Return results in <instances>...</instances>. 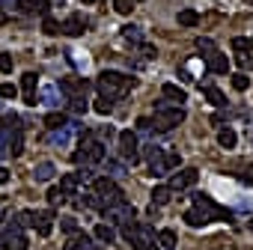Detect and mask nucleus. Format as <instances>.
I'll use <instances>...</instances> for the list:
<instances>
[{"label": "nucleus", "mask_w": 253, "mask_h": 250, "mask_svg": "<svg viewBox=\"0 0 253 250\" xmlns=\"http://www.w3.org/2000/svg\"><path fill=\"white\" fill-rule=\"evenodd\" d=\"M95 86H98V95L113 104V101H119L125 92L134 86V78L131 75H122V72H101L98 81H95Z\"/></svg>", "instance_id": "obj_1"}, {"label": "nucleus", "mask_w": 253, "mask_h": 250, "mask_svg": "<svg viewBox=\"0 0 253 250\" xmlns=\"http://www.w3.org/2000/svg\"><path fill=\"white\" fill-rule=\"evenodd\" d=\"M185 107L182 104H170V101H161L155 107V125H158V131H170L176 128L179 122H185Z\"/></svg>", "instance_id": "obj_2"}, {"label": "nucleus", "mask_w": 253, "mask_h": 250, "mask_svg": "<svg viewBox=\"0 0 253 250\" xmlns=\"http://www.w3.org/2000/svg\"><path fill=\"white\" fill-rule=\"evenodd\" d=\"M122 238L131 244V250H146L149 244H155V229L149 223H125Z\"/></svg>", "instance_id": "obj_3"}, {"label": "nucleus", "mask_w": 253, "mask_h": 250, "mask_svg": "<svg viewBox=\"0 0 253 250\" xmlns=\"http://www.w3.org/2000/svg\"><path fill=\"white\" fill-rule=\"evenodd\" d=\"M92 194L95 197H101V203L104 206H116V203H125V194H122V188L110 179V176H98V179H92Z\"/></svg>", "instance_id": "obj_4"}, {"label": "nucleus", "mask_w": 253, "mask_h": 250, "mask_svg": "<svg viewBox=\"0 0 253 250\" xmlns=\"http://www.w3.org/2000/svg\"><path fill=\"white\" fill-rule=\"evenodd\" d=\"M194 206L209 217V223L211 220H232V211L229 208H223V206H217L211 197H206V194H194Z\"/></svg>", "instance_id": "obj_5"}, {"label": "nucleus", "mask_w": 253, "mask_h": 250, "mask_svg": "<svg viewBox=\"0 0 253 250\" xmlns=\"http://www.w3.org/2000/svg\"><path fill=\"white\" fill-rule=\"evenodd\" d=\"M101 211H104V217H107L110 226H113V223H131L134 214H137V208H134L128 200H125V203H116V206H104Z\"/></svg>", "instance_id": "obj_6"}, {"label": "nucleus", "mask_w": 253, "mask_h": 250, "mask_svg": "<svg viewBox=\"0 0 253 250\" xmlns=\"http://www.w3.org/2000/svg\"><path fill=\"white\" fill-rule=\"evenodd\" d=\"M119 155L125 161H131V164L140 161V143H137L134 131H119Z\"/></svg>", "instance_id": "obj_7"}, {"label": "nucleus", "mask_w": 253, "mask_h": 250, "mask_svg": "<svg viewBox=\"0 0 253 250\" xmlns=\"http://www.w3.org/2000/svg\"><path fill=\"white\" fill-rule=\"evenodd\" d=\"M75 134H81V122H66V125H60V128H54V131H51L48 143H51V146L66 149V146H72V137H75Z\"/></svg>", "instance_id": "obj_8"}, {"label": "nucleus", "mask_w": 253, "mask_h": 250, "mask_svg": "<svg viewBox=\"0 0 253 250\" xmlns=\"http://www.w3.org/2000/svg\"><path fill=\"white\" fill-rule=\"evenodd\" d=\"M0 247H3V250H27V235L21 232L18 223H9L6 226L3 238H0Z\"/></svg>", "instance_id": "obj_9"}, {"label": "nucleus", "mask_w": 253, "mask_h": 250, "mask_svg": "<svg viewBox=\"0 0 253 250\" xmlns=\"http://www.w3.org/2000/svg\"><path fill=\"white\" fill-rule=\"evenodd\" d=\"M197 176H200V170L197 167H185V170H179V173H173L170 176V191L176 194V191H188V188H194L197 185Z\"/></svg>", "instance_id": "obj_10"}, {"label": "nucleus", "mask_w": 253, "mask_h": 250, "mask_svg": "<svg viewBox=\"0 0 253 250\" xmlns=\"http://www.w3.org/2000/svg\"><path fill=\"white\" fill-rule=\"evenodd\" d=\"M39 104H45V107H51V110H60V107L66 104V95L60 92L57 83H45L42 92H39Z\"/></svg>", "instance_id": "obj_11"}, {"label": "nucleus", "mask_w": 253, "mask_h": 250, "mask_svg": "<svg viewBox=\"0 0 253 250\" xmlns=\"http://www.w3.org/2000/svg\"><path fill=\"white\" fill-rule=\"evenodd\" d=\"M86 27H89V18H84L81 12H75V15H69V18L60 24V33H66V36H81V33H86Z\"/></svg>", "instance_id": "obj_12"}, {"label": "nucleus", "mask_w": 253, "mask_h": 250, "mask_svg": "<svg viewBox=\"0 0 253 250\" xmlns=\"http://www.w3.org/2000/svg\"><path fill=\"white\" fill-rule=\"evenodd\" d=\"M57 86H60V92H63V95H66V101H69V98H75V95H84V89H86L89 83H86V81H81V78H63Z\"/></svg>", "instance_id": "obj_13"}, {"label": "nucleus", "mask_w": 253, "mask_h": 250, "mask_svg": "<svg viewBox=\"0 0 253 250\" xmlns=\"http://www.w3.org/2000/svg\"><path fill=\"white\" fill-rule=\"evenodd\" d=\"M12 3H15V9L18 12H24V15H48V0H12Z\"/></svg>", "instance_id": "obj_14"}, {"label": "nucleus", "mask_w": 253, "mask_h": 250, "mask_svg": "<svg viewBox=\"0 0 253 250\" xmlns=\"http://www.w3.org/2000/svg\"><path fill=\"white\" fill-rule=\"evenodd\" d=\"M206 69L214 72V75H226V72H229V60H226V54H220V51L206 54Z\"/></svg>", "instance_id": "obj_15"}, {"label": "nucleus", "mask_w": 253, "mask_h": 250, "mask_svg": "<svg viewBox=\"0 0 253 250\" xmlns=\"http://www.w3.org/2000/svg\"><path fill=\"white\" fill-rule=\"evenodd\" d=\"M36 81H39V75H36V72H27V75L21 78V89H24V101H27L30 107H36V104H39V98H36Z\"/></svg>", "instance_id": "obj_16"}, {"label": "nucleus", "mask_w": 253, "mask_h": 250, "mask_svg": "<svg viewBox=\"0 0 253 250\" xmlns=\"http://www.w3.org/2000/svg\"><path fill=\"white\" fill-rule=\"evenodd\" d=\"M161 95H164L167 101H173V104H182V101H188V92H185L179 83H164V86H161Z\"/></svg>", "instance_id": "obj_17"}, {"label": "nucleus", "mask_w": 253, "mask_h": 250, "mask_svg": "<svg viewBox=\"0 0 253 250\" xmlns=\"http://www.w3.org/2000/svg\"><path fill=\"white\" fill-rule=\"evenodd\" d=\"M6 149H9V155H21V152H24V131H21V128H9Z\"/></svg>", "instance_id": "obj_18"}, {"label": "nucleus", "mask_w": 253, "mask_h": 250, "mask_svg": "<svg viewBox=\"0 0 253 250\" xmlns=\"http://www.w3.org/2000/svg\"><path fill=\"white\" fill-rule=\"evenodd\" d=\"M33 229L45 238V235H51V229H54V214L51 211H36V223H33Z\"/></svg>", "instance_id": "obj_19"}, {"label": "nucleus", "mask_w": 253, "mask_h": 250, "mask_svg": "<svg viewBox=\"0 0 253 250\" xmlns=\"http://www.w3.org/2000/svg\"><path fill=\"white\" fill-rule=\"evenodd\" d=\"M54 173H57V167H54L51 161H39V164L33 167V179H36V182H51Z\"/></svg>", "instance_id": "obj_20"}, {"label": "nucleus", "mask_w": 253, "mask_h": 250, "mask_svg": "<svg viewBox=\"0 0 253 250\" xmlns=\"http://www.w3.org/2000/svg\"><path fill=\"white\" fill-rule=\"evenodd\" d=\"M92 238H95L98 244H113V241H116V229H113L110 223H98L95 232H92Z\"/></svg>", "instance_id": "obj_21"}, {"label": "nucleus", "mask_w": 253, "mask_h": 250, "mask_svg": "<svg viewBox=\"0 0 253 250\" xmlns=\"http://www.w3.org/2000/svg\"><path fill=\"white\" fill-rule=\"evenodd\" d=\"M149 197H152V206H155V208H161V206H167V203L173 200V191H170L167 185H158Z\"/></svg>", "instance_id": "obj_22"}, {"label": "nucleus", "mask_w": 253, "mask_h": 250, "mask_svg": "<svg viewBox=\"0 0 253 250\" xmlns=\"http://www.w3.org/2000/svg\"><path fill=\"white\" fill-rule=\"evenodd\" d=\"M155 244H158L161 250H176V232H173V229H161V232L155 235Z\"/></svg>", "instance_id": "obj_23"}, {"label": "nucleus", "mask_w": 253, "mask_h": 250, "mask_svg": "<svg viewBox=\"0 0 253 250\" xmlns=\"http://www.w3.org/2000/svg\"><path fill=\"white\" fill-rule=\"evenodd\" d=\"M217 143L223 146V149H235V143H238V134L229 128V125H226V128H220L217 131Z\"/></svg>", "instance_id": "obj_24"}, {"label": "nucleus", "mask_w": 253, "mask_h": 250, "mask_svg": "<svg viewBox=\"0 0 253 250\" xmlns=\"http://www.w3.org/2000/svg\"><path fill=\"white\" fill-rule=\"evenodd\" d=\"M122 39L131 42V45H143V33H140L137 24H125V27H122Z\"/></svg>", "instance_id": "obj_25"}, {"label": "nucleus", "mask_w": 253, "mask_h": 250, "mask_svg": "<svg viewBox=\"0 0 253 250\" xmlns=\"http://www.w3.org/2000/svg\"><path fill=\"white\" fill-rule=\"evenodd\" d=\"M203 95H206L209 104H214V107H223V104H226V95H223L217 86H203Z\"/></svg>", "instance_id": "obj_26"}, {"label": "nucleus", "mask_w": 253, "mask_h": 250, "mask_svg": "<svg viewBox=\"0 0 253 250\" xmlns=\"http://www.w3.org/2000/svg\"><path fill=\"white\" fill-rule=\"evenodd\" d=\"M78 182H81V176H78V173H66V176L60 179V188L66 191V197H75V188H78Z\"/></svg>", "instance_id": "obj_27"}, {"label": "nucleus", "mask_w": 253, "mask_h": 250, "mask_svg": "<svg viewBox=\"0 0 253 250\" xmlns=\"http://www.w3.org/2000/svg\"><path fill=\"white\" fill-rule=\"evenodd\" d=\"M185 220H188V226H206V223H209V217H206V214H203L197 206L185 211Z\"/></svg>", "instance_id": "obj_28"}, {"label": "nucleus", "mask_w": 253, "mask_h": 250, "mask_svg": "<svg viewBox=\"0 0 253 250\" xmlns=\"http://www.w3.org/2000/svg\"><path fill=\"white\" fill-rule=\"evenodd\" d=\"M72 241L78 244V250H101V247L95 244V238H89V235H84V232H75Z\"/></svg>", "instance_id": "obj_29"}, {"label": "nucleus", "mask_w": 253, "mask_h": 250, "mask_svg": "<svg viewBox=\"0 0 253 250\" xmlns=\"http://www.w3.org/2000/svg\"><path fill=\"white\" fill-rule=\"evenodd\" d=\"M69 119H66V113L63 110H51L48 116H45V125H48V128L54 131V128H60V125H66Z\"/></svg>", "instance_id": "obj_30"}, {"label": "nucleus", "mask_w": 253, "mask_h": 250, "mask_svg": "<svg viewBox=\"0 0 253 250\" xmlns=\"http://www.w3.org/2000/svg\"><path fill=\"white\" fill-rule=\"evenodd\" d=\"M179 24H182V27H197V24H200V12L182 9V12H179Z\"/></svg>", "instance_id": "obj_31"}, {"label": "nucleus", "mask_w": 253, "mask_h": 250, "mask_svg": "<svg viewBox=\"0 0 253 250\" xmlns=\"http://www.w3.org/2000/svg\"><path fill=\"white\" fill-rule=\"evenodd\" d=\"M161 164H164V170L170 173V170H176V167L182 164V155H179V152H164V155H161Z\"/></svg>", "instance_id": "obj_32"}, {"label": "nucleus", "mask_w": 253, "mask_h": 250, "mask_svg": "<svg viewBox=\"0 0 253 250\" xmlns=\"http://www.w3.org/2000/svg\"><path fill=\"white\" fill-rule=\"evenodd\" d=\"M143 149H146V152H143L140 158H146V161H158V158L164 155V149H161L158 143H149V146H143Z\"/></svg>", "instance_id": "obj_33"}, {"label": "nucleus", "mask_w": 253, "mask_h": 250, "mask_svg": "<svg viewBox=\"0 0 253 250\" xmlns=\"http://www.w3.org/2000/svg\"><path fill=\"white\" fill-rule=\"evenodd\" d=\"M66 200H69V197H66L63 188H51V191H48V203H51V206H63Z\"/></svg>", "instance_id": "obj_34"}, {"label": "nucleus", "mask_w": 253, "mask_h": 250, "mask_svg": "<svg viewBox=\"0 0 253 250\" xmlns=\"http://www.w3.org/2000/svg\"><path fill=\"white\" fill-rule=\"evenodd\" d=\"M78 206H86V208H104L101 197H95V194H84V200H78Z\"/></svg>", "instance_id": "obj_35"}, {"label": "nucleus", "mask_w": 253, "mask_h": 250, "mask_svg": "<svg viewBox=\"0 0 253 250\" xmlns=\"http://www.w3.org/2000/svg\"><path fill=\"white\" fill-rule=\"evenodd\" d=\"M15 223H18V226H33V223H36V211H33V208H24V211L15 217Z\"/></svg>", "instance_id": "obj_36"}, {"label": "nucleus", "mask_w": 253, "mask_h": 250, "mask_svg": "<svg viewBox=\"0 0 253 250\" xmlns=\"http://www.w3.org/2000/svg\"><path fill=\"white\" fill-rule=\"evenodd\" d=\"M113 9H116L119 15H128V12L134 9V0H113Z\"/></svg>", "instance_id": "obj_37"}, {"label": "nucleus", "mask_w": 253, "mask_h": 250, "mask_svg": "<svg viewBox=\"0 0 253 250\" xmlns=\"http://www.w3.org/2000/svg\"><path fill=\"white\" fill-rule=\"evenodd\" d=\"M232 86H235L238 92H244V89L250 86V78H247L244 72H238V75H232Z\"/></svg>", "instance_id": "obj_38"}, {"label": "nucleus", "mask_w": 253, "mask_h": 250, "mask_svg": "<svg viewBox=\"0 0 253 250\" xmlns=\"http://www.w3.org/2000/svg\"><path fill=\"white\" fill-rule=\"evenodd\" d=\"M60 229H63L66 235H75V232H78V220H75V217H60Z\"/></svg>", "instance_id": "obj_39"}, {"label": "nucleus", "mask_w": 253, "mask_h": 250, "mask_svg": "<svg viewBox=\"0 0 253 250\" xmlns=\"http://www.w3.org/2000/svg\"><path fill=\"white\" fill-rule=\"evenodd\" d=\"M42 30H45L48 36H57V33H60V24H57L51 15H45V21H42Z\"/></svg>", "instance_id": "obj_40"}, {"label": "nucleus", "mask_w": 253, "mask_h": 250, "mask_svg": "<svg viewBox=\"0 0 253 250\" xmlns=\"http://www.w3.org/2000/svg\"><path fill=\"white\" fill-rule=\"evenodd\" d=\"M69 101H72V110H75V113H86V107H89V104H86V95H75V98H69Z\"/></svg>", "instance_id": "obj_41"}, {"label": "nucleus", "mask_w": 253, "mask_h": 250, "mask_svg": "<svg viewBox=\"0 0 253 250\" xmlns=\"http://www.w3.org/2000/svg\"><path fill=\"white\" fill-rule=\"evenodd\" d=\"M92 110H95V113H101V116H107V113L113 110V104H110L107 98H101V95H98V101L92 104Z\"/></svg>", "instance_id": "obj_42"}, {"label": "nucleus", "mask_w": 253, "mask_h": 250, "mask_svg": "<svg viewBox=\"0 0 253 250\" xmlns=\"http://www.w3.org/2000/svg\"><path fill=\"white\" fill-rule=\"evenodd\" d=\"M15 95H18L15 83H0V98H15Z\"/></svg>", "instance_id": "obj_43"}, {"label": "nucleus", "mask_w": 253, "mask_h": 250, "mask_svg": "<svg viewBox=\"0 0 253 250\" xmlns=\"http://www.w3.org/2000/svg\"><path fill=\"white\" fill-rule=\"evenodd\" d=\"M253 45H250V39H244V36H235L232 39V51H250Z\"/></svg>", "instance_id": "obj_44"}, {"label": "nucleus", "mask_w": 253, "mask_h": 250, "mask_svg": "<svg viewBox=\"0 0 253 250\" xmlns=\"http://www.w3.org/2000/svg\"><path fill=\"white\" fill-rule=\"evenodd\" d=\"M104 167H107V173H113V176H122V173H125V167H122L119 161H110V158H104Z\"/></svg>", "instance_id": "obj_45"}, {"label": "nucleus", "mask_w": 253, "mask_h": 250, "mask_svg": "<svg viewBox=\"0 0 253 250\" xmlns=\"http://www.w3.org/2000/svg\"><path fill=\"white\" fill-rule=\"evenodd\" d=\"M12 66H15V63H12V57H9V54H0V72L9 75V72H12Z\"/></svg>", "instance_id": "obj_46"}, {"label": "nucleus", "mask_w": 253, "mask_h": 250, "mask_svg": "<svg viewBox=\"0 0 253 250\" xmlns=\"http://www.w3.org/2000/svg\"><path fill=\"white\" fill-rule=\"evenodd\" d=\"M238 66H241L244 72H253V54H241V57H238Z\"/></svg>", "instance_id": "obj_47"}, {"label": "nucleus", "mask_w": 253, "mask_h": 250, "mask_svg": "<svg viewBox=\"0 0 253 250\" xmlns=\"http://www.w3.org/2000/svg\"><path fill=\"white\" fill-rule=\"evenodd\" d=\"M152 125H155V122H152L149 116H140V119H137V131H152Z\"/></svg>", "instance_id": "obj_48"}, {"label": "nucleus", "mask_w": 253, "mask_h": 250, "mask_svg": "<svg viewBox=\"0 0 253 250\" xmlns=\"http://www.w3.org/2000/svg\"><path fill=\"white\" fill-rule=\"evenodd\" d=\"M197 48H200V51H209V54H211V51H217L211 39H197Z\"/></svg>", "instance_id": "obj_49"}, {"label": "nucleus", "mask_w": 253, "mask_h": 250, "mask_svg": "<svg viewBox=\"0 0 253 250\" xmlns=\"http://www.w3.org/2000/svg\"><path fill=\"white\" fill-rule=\"evenodd\" d=\"M6 182H9V170L0 164V185H6Z\"/></svg>", "instance_id": "obj_50"}, {"label": "nucleus", "mask_w": 253, "mask_h": 250, "mask_svg": "<svg viewBox=\"0 0 253 250\" xmlns=\"http://www.w3.org/2000/svg\"><path fill=\"white\" fill-rule=\"evenodd\" d=\"M140 48H143V57H146V60H152V57L158 54V51H155V48H149V45H140Z\"/></svg>", "instance_id": "obj_51"}, {"label": "nucleus", "mask_w": 253, "mask_h": 250, "mask_svg": "<svg viewBox=\"0 0 253 250\" xmlns=\"http://www.w3.org/2000/svg\"><path fill=\"white\" fill-rule=\"evenodd\" d=\"M238 208H241V211H253V200H241Z\"/></svg>", "instance_id": "obj_52"}, {"label": "nucleus", "mask_w": 253, "mask_h": 250, "mask_svg": "<svg viewBox=\"0 0 253 250\" xmlns=\"http://www.w3.org/2000/svg\"><path fill=\"white\" fill-rule=\"evenodd\" d=\"M98 134H101V137H113V128H110V125H101Z\"/></svg>", "instance_id": "obj_53"}, {"label": "nucleus", "mask_w": 253, "mask_h": 250, "mask_svg": "<svg viewBox=\"0 0 253 250\" xmlns=\"http://www.w3.org/2000/svg\"><path fill=\"white\" fill-rule=\"evenodd\" d=\"M0 9H12V0H0Z\"/></svg>", "instance_id": "obj_54"}, {"label": "nucleus", "mask_w": 253, "mask_h": 250, "mask_svg": "<svg viewBox=\"0 0 253 250\" xmlns=\"http://www.w3.org/2000/svg\"><path fill=\"white\" fill-rule=\"evenodd\" d=\"M63 250H78V244H75V241H69V244H66Z\"/></svg>", "instance_id": "obj_55"}, {"label": "nucleus", "mask_w": 253, "mask_h": 250, "mask_svg": "<svg viewBox=\"0 0 253 250\" xmlns=\"http://www.w3.org/2000/svg\"><path fill=\"white\" fill-rule=\"evenodd\" d=\"M3 128H6V125H3V119H0V131H3Z\"/></svg>", "instance_id": "obj_56"}, {"label": "nucleus", "mask_w": 253, "mask_h": 250, "mask_svg": "<svg viewBox=\"0 0 253 250\" xmlns=\"http://www.w3.org/2000/svg\"><path fill=\"white\" fill-rule=\"evenodd\" d=\"M84 3H92V0H84Z\"/></svg>", "instance_id": "obj_57"}, {"label": "nucleus", "mask_w": 253, "mask_h": 250, "mask_svg": "<svg viewBox=\"0 0 253 250\" xmlns=\"http://www.w3.org/2000/svg\"><path fill=\"white\" fill-rule=\"evenodd\" d=\"M250 229H253V220H250Z\"/></svg>", "instance_id": "obj_58"}, {"label": "nucleus", "mask_w": 253, "mask_h": 250, "mask_svg": "<svg viewBox=\"0 0 253 250\" xmlns=\"http://www.w3.org/2000/svg\"><path fill=\"white\" fill-rule=\"evenodd\" d=\"M250 45H253V39H250Z\"/></svg>", "instance_id": "obj_59"}, {"label": "nucleus", "mask_w": 253, "mask_h": 250, "mask_svg": "<svg viewBox=\"0 0 253 250\" xmlns=\"http://www.w3.org/2000/svg\"><path fill=\"white\" fill-rule=\"evenodd\" d=\"M250 173H253V167H250Z\"/></svg>", "instance_id": "obj_60"}]
</instances>
